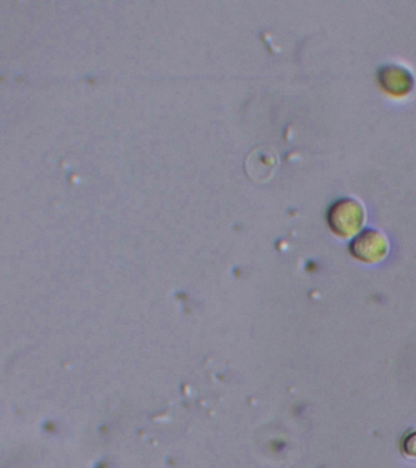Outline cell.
<instances>
[{
	"label": "cell",
	"mask_w": 416,
	"mask_h": 468,
	"mask_svg": "<svg viewBox=\"0 0 416 468\" xmlns=\"http://www.w3.org/2000/svg\"><path fill=\"white\" fill-rule=\"evenodd\" d=\"M400 450L408 459L416 460V430L409 431L403 435Z\"/></svg>",
	"instance_id": "cell-4"
},
{
	"label": "cell",
	"mask_w": 416,
	"mask_h": 468,
	"mask_svg": "<svg viewBox=\"0 0 416 468\" xmlns=\"http://www.w3.org/2000/svg\"><path fill=\"white\" fill-rule=\"evenodd\" d=\"M379 80L383 90L396 97L407 95L414 87L412 73L403 66H385L379 71Z\"/></svg>",
	"instance_id": "cell-3"
},
{
	"label": "cell",
	"mask_w": 416,
	"mask_h": 468,
	"mask_svg": "<svg viewBox=\"0 0 416 468\" xmlns=\"http://www.w3.org/2000/svg\"><path fill=\"white\" fill-rule=\"evenodd\" d=\"M350 254L365 263L381 261L389 255V241L381 230L367 229L357 233L349 245Z\"/></svg>",
	"instance_id": "cell-2"
},
{
	"label": "cell",
	"mask_w": 416,
	"mask_h": 468,
	"mask_svg": "<svg viewBox=\"0 0 416 468\" xmlns=\"http://www.w3.org/2000/svg\"><path fill=\"white\" fill-rule=\"evenodd\" d=\"M326 218L328 226L337 236L356 237L367 221V210L357 197H345L331 205Z\"/></svg>",
	"instance_id": "cell-1"
}]
</instances>
